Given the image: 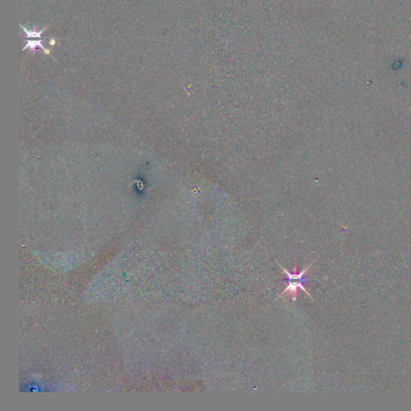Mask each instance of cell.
I'll list each match as a JSON object with an SVG mask.
<instances>
[{"instance_id": "obj_1", "label": "cell", "mask_w": 411, "mask_h": 411, "mask_svg": "<svg viewBox=\"0 0 411 411\" xmlns=\"http://www.w3.org/2000/svg\"><path fill=\"white\" fill-rule=\"evenodd\" d=\"M41 42H42V40H36V41H31V40H28V45H26L25 48H24L23 50H25L26 48H30L31 51H34L36 48H39V47H40V48H42L43 49H44V50L45 51V52H46L48 54V53H49V50H48V49L44 48L42 44H41Z\"/></svg>"}, {"instance_id": "obj_2", "label": "cell", "mask_w": 411, "mask_h": 411, "mask_svg": "<svg viewBox=\"0 0 411 411\" xmlns=\"http://www.w3.org/2000/svg\"><path fill=\"white\" fill-rule=\"evenodd\" d=\"M21 28L24 29V32H26V34L28 35V38H31V37H37V38H41V34H42V32L45 30V28L43 29L42 31H40V32H37L36 31H33V32H31V31H28V29L24 28V26L21 25Z\"/></svg>"}]
</instances>
